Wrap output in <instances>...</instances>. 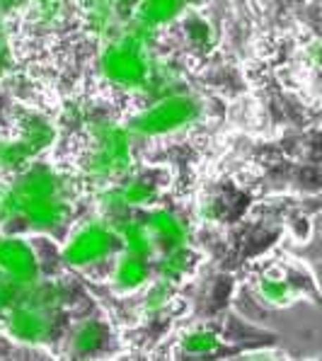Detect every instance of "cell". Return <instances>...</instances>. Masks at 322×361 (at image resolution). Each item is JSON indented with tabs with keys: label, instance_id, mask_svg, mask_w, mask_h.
<instances>
[{
	"label": "cell",
	"instance_id": "4",
	"mask_svg": "<svg viewBox=\"0 0 322 361\" xmlns=\"http://www.w3.org/2000/svg\"><path fill=\"white\" fill-rule=\"evenodd\" d=\"M116 279H119L124 286H138L143 279H146V264L141 262V257H138V255H133V257H126L124 262L119 264Z\"/></svg>",
	"mask_w": 322,
	"mask_h": 361
},
{
	"label": "cell",
	"instance_id": "2",
	"mask_svg": "<svg viewBox=\"0 0 322 361\" xmlns=\"http://www.w3.org/2000/svg\"><path fill=\"white\" fill-rule=\"evenodd\" d=\"M192 114V104L187 99H168V102L158 104L151 112H146L138 119L143 131H151V133H160V131H168L180 126L182 121H187Z\"/></svg>",
	"mask_w": 322,
	"mask_h": 361
},
{
	"label": "cell",
	"instance_id": "3",
	"mask_svg": "<svg viewBox=\"0 0 322 361\" xmlns=\"http://www.w3.org/2000/svg\"><path fill=\"white\" fill-rule=\"evenodd\" d=\"M104 250H107V235L99 228H87L75 238L73 243L66 250V257L70 262H92V259L102 257Z\"/></svg>",
	"mask_w": 322,
	"mask_h": 361
},
{
	"label": "cell",
	"instance_id": "5",
	"mask_svg": "<svg viewBox=\"0 0 322 361\" xmlns=\"http://www.w3.org/2000/svg\"><path fill=\"white\" fill-rule=\"evenodd\" d=\"M216 347V337L211 335V332H197V335H190V340H187V349H192V352H211V349Z\"/></svg>",
	"mask_w": 322,
	"mask_h": 361
},
{
	"label": "cell",
	"instance_id": "1",
	"mask_svg": "<svg viewBox=\"0 0 322 361\" xmlns=\"http://www.w3.org/2000/svg\"><path fill=\"white\" fill-rule=\"evenodd\" d=\"M104 68H107L112 80L124 82V85H136L146 75V66L141 63L138 54L133 49H124V47L109 49L107 56H104Z\"/></svg>",
	"mask_w": 322,
	"mask_h": 361
}]
</instances>
